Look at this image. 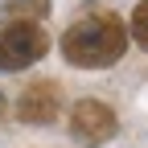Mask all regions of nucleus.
Listing matches in <instances>:
<instances>
[{
	"label": "nucleus",
	"instance_id": "obj_1",
	"mask_svg": "<svg viewBox=\"0 0 148 148\" xmlns=\"http://www.w3.org/2000/svg\"><path fill=\"white\" fill-rule=\"evenodd\" d=\"M123 49H127V29L111 12L82 16L62 33V58L78 70H107L123 58Z\"/></svg>",
	"mask_w": 148,
	"mask_h": 148
},
{
	"label": "nucleus",
	"instance_id": "obj_2",
	"mask_svg": "<svg viewBox=\"0 0 148 148\" xmlns=\"http://www.w3.org/2000/svg\"><path fill=\"white\" fill-rule=\"evenodd\" d=\"M49 49V41H45V33H41V25L37 21H12L4 33H0V70H25V66H33L41 53Z\"/></svg>",
	"mask_w": 148,
	"mask_h": 148
},
{
	"label": "nucleus",
	"instance_id": "obj_3",
	"mask_svg": "<svg viewBox=\"0 0 148 148\" xmlns=\"http://www.w3.org/2000/svg\"><path fill=\"white\" fill-rule=\"evenodd\" d=\"M115 115H111V107L99 103V99H78L70 111V132L74 140H82V144H107L111 136H115Z\"/></svg>",
	"mask_w": 148,
	"mask_h": 148
},
{
	"label": "nucleus",
	"instance_id": "obj_4",
	"mask_svg": "<svg viewBox=\"0 0 148 148\" xmlns=\"http://www.w3.org/2000/svg\"><path fill=\"white\" fill-rule=\"evenodd\" d=\"M58 111H62V90L53 82H33L16 103V119L21 123H53Z\"/></svg>",
	"mask_w": 148,
	"mask_h": 148
},
{
	"label": "nucleus",
	"instance_id": "obj_5",
	"mask_svg": "<svg viewBox=\"0 0 148 148\" xmlns=\"http://www.w3.org/2000/svg\"><path fill=\"white\" fill-rule=\"evenodd\" d=\"M132 37L148 49V0H140V4H136V12H132Z\"/></svg>",
	"mask_w": 148,
	"mask_h": 148
}]
</instances>
